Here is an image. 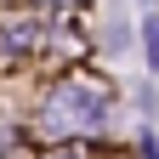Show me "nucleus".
Segmentation results:
<instances>
[{
    "instance_id": "nucleus-1",
    "label": "nucleus",
    "mask_w": 159,
    "mask_h": 159,
    "mask_svg": "<svg viewBox=\"0 0 159 159\" xmlns=\"http://www.w3.org/2000/svg\"><path fill=\"white\" fill-rule=\"evenodd\" d=\"M102 119V91L97 85H57L46 102V131H74V125H97Z\"/></svg>"
},
{
    "instance_id": "nucleus-2",
    "label": "nucleus",
    "mask_w": 159,
    "mask_h": 159,
    "mask_svg": "<svg viewBox=\"0 0 159 159\" xmlns=\"http://www.w3.org/2000/svg\"><path fill=\"white\" fill-rule=\"evenodd\" d=\"M34 46V23H6V51H23Z\"/></svg>"
},
{
    "instance_id": "nucleus-3",
    "label": "nucleus",
    "mask_w": 159,
    "mask_h": 159,
    "mask_svg": "<svg viewBox=\"0 0 159 159\" xmlns=\"http://www.w3.org/2000/svg\"><path fill=\"white\" fill-rule=\"evenodd\" d=\"M142 29H148V63L159 68V17H148V23H142Z\"/></svg>"
},
{
    "instance_id": "nucleus-4",
    "label": "nucleus",
    "mask_w": 159,
    "mask_h": 159,
    "mask_svg": "<svg viewBox=\"0 0 159 159\" xmlns=\"http://www.w3.org/2000/svg\"><path fill=\"white\" fill-rule=\"evenodd\" d=\"M46 6H63V0H46Z\"/></svg>"
},
{
    "instance_id": "nucleus-5",
    "label": "nucleus",
    "mask_w": 159,
    "mask_h": 159,
    "mask_svg": "<svg viewBox=\"0 0 159 159\" xmlns=\"http://www.w3.org/2000/svg\"><path fill=\"white\" fill-rule=\"evenodd\" d=\"M63 159H74V153H63Z\"/></svg>"
}]
</instances>
